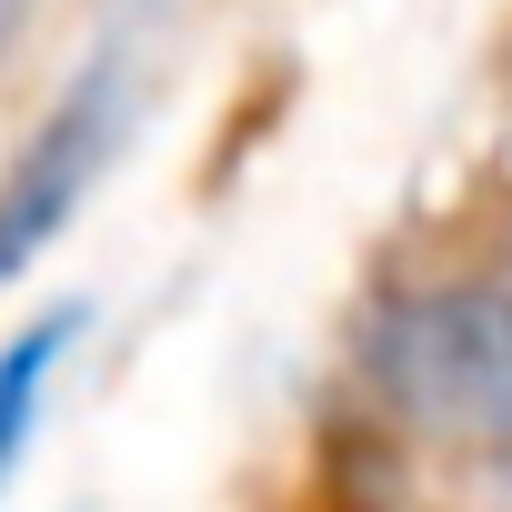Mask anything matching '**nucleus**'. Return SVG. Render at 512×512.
<instances>
[{"instance_id": "1", "label": "nucleus", "mask_w": 512, "mask_h": 512, "mask_svg": "<svg viewBox=\"0 0 512 512\" xmlns=\"http://www.w3.org/2000/svg\"><path fill=\"white\" fill-rule=\"evenodd\" d=\"M352 362L392 432H412L482 512H512V282L502 272L392 282L362 312Z\"/></svg>"}, {"instance_id": "3", "label": "nucleus", "mask_w": 512, "mask_h": 512, "mask_svg": "<svg viewBox=\"0 0 512 512\" xmlns=\"http://www.w3.org/2000/svg\"><path fill=\"white\" fill-rule=\"evenodd\" d=\"M81 332H91V302H51V312H31L11 342H0V502H11V482H21L41 422H51V392H61Z\"/></svg>"}, {"instance_id": "2", "label": "nucleus", "mask_w": 512, "mask_h": 512, "mask_svg": "<svg viewBox=\"0 0 512 512\" xmlns=\"http://www.w3.org/2000/svg\"><path fill=\"white\" fill-rule=\"evenodd\" d=\"M131 111H141V31L111 21L81 51V71L51 91V111L21 131V151L0 161V292L81 221V201L101 191V171L131 141Z\"/></svg>"}, {"instance_id": "4", "label": "nucleus", "mask_w": 512, "mask_h": 512, "mask_svg": "<svg viewBox=\"0 0 512 512\" xmlns=\"http://www.w3.org/2000/svg\"><path fill=\"white\" fill-rule=\"evenodd\" d=\"M31 21V0H0V51H11V31Z\"/></svg>"}]
</instances>
